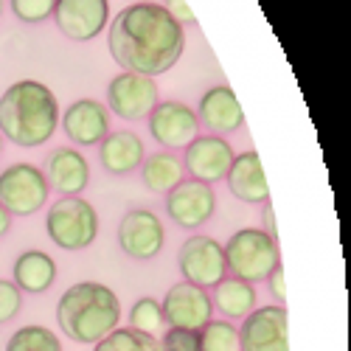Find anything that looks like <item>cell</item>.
<instances>
[{
  "instance_id": "cell-1",
  "label": "cell",
  "mask_w": 351,
  "mask_h": 351,
  "mask_svg": "<svg viewBox=\"0 0 351 351\" xmlns=\"http://www.w3.org/2000/svg\"><path fill=\"white\" fill-rule=\"evenodd\" d=\"M110 56L124 71L160 76L178 65L186 48V32L160 3H132L115 14L107 34Z\"/></svg>"
},
{
  "instance_id": "cell-2",
  "label": "cell",
  "mask_w": 351,
  "mask_h": 351,
  "mask_svg": "<svg viewBox=\"0 0 351 351\" xmlns=\"http://www.w3.org/2000/svg\"><path fill=\"white\" fill-rule=\"evenodd\" d=\"M60 124V104L48 84L20 79L0 96V135L23 149H34L53 138Z\"/></svg>"
},
{
  "instance_id": "cell-3",
  "label": "cell",
  "mask_w": 351,
  "mask_h": 351,
  "mask_svg": "<svg viewBox=\"0 0 351 351\" xmlns=\"http://www.w3.org/2000/svg\"><path fill=\"white\" fill-rule=\"evenodd\" d=\"M56 320L62 335L73 343L96 346L112 329H119L121 304L110 287L99 281H82L62 292L56 304Z\"/></svg>"
},
{
  "instance_id": "cell-4",
  "label": "cell",
  "mask_w": 351,
  "mask_h": 351,
  "mask_svg": "<svg viewBox=\"0 0 351 351\" xmlns=\"http://www.w3.org/2000/svg\"><path fill=\"white\" fill-rule=\"evenodd\" d=\"M225 265L233 273V278H242L247 284H258L270 276V270L281 261L278 242L270 239L261 228H242L228 239Z\"/></svg>"
},
{
  "instance_id": "cell-5",
  "label": "cell",
  "mask_w": 351,
  "mask_h": 351,
  "mask_svg": "<svg viewBox=\"0 0 351 351\" xmlns=\"http://www.w3.org/2000/svg\"><path fill=\"white\" fill-rule=\"evenodd\" d=\"M45 230L56 247L84 250L99 237V214L82 197H62L45 217Z\"/></svg>"
},
{
  "instance_id": "cell-6",
  "label": "cell",
  "mask_w": 351,
  "mask_h": 351,
  "mask_svg": "<svg viewBox=\"0 0 351 351\" xmlns=\"http://www.w3.org/2000/svg\"><path fill=\"white\" fill-rule=\"evenodd\" d=\"M48 180L34 163H12L0 171V206L12 217H32L48 202Z\"/></svg>"
},
{
  "instance_id": "cell-7",
  "label": "cell",
  "mask_w": 351,
  "mask_h": 351,
  "mask_svg": "<svg viewBox=\"0 0 351 351\" xmlns=\"http://www.w3.org/2000/svg\"><path fill=\"white\" fill-rule=\"evenodd\" d=\"M158 101H160L158 82L152 76H143V73L124 71V73L115 76L110 82V87H107V104L124 121L146 119V115L155 110Z\"/></svg>"
},
{
  "instance_id": "cell-8",
  "label": "cell",
  "mask_w": 351,
  "mask_h": 351,
  "mask_svg": "<svg viewBox=\"0 0 351 351\" xmlns=\"http://www.w3.org/2000/svg\"><path fill=\"white\" fill-rule=\"evenodd\" d=\"M163 320L169 329H194L199 332L202 326L214 320V304L211 292L197 284H174L166 289V298L160 301Z\"/></svg>"
},
{
  "instance_id": "cell-9",
  "label": "cell",
  "mask_w": 351,
  "mask_h": 351,
  "mask_svg": "<svg viewBox=\"0 0 351 351\" xmlns=\"http://www.w3.org/2000/svg\"><path fill=\"white\" fill-rule=\"evenodd\" d=\"M239 332V351H289V317L281 304L256 306Z\"/></svg>"
},
{
  "instance_id": "cell-10",
  "label": "cell",
  "mask_w": 351,
  "mask_h": 351,
  "mask_svg": "<svg viewBox=\"0 0 351 351\" xmlns=\"http://www.w3.org/2000/svg\"><path fill=\"white\" fill-rule=\"evenodd\" d=\"M178 267L183 273V281L197 284L202 289L217 287L225 278V273H228L225 250L211 237H191V239H186L180 245V253H178Z\"/></svg>"
},
{
  "instance_id": "cell-11",
  "label": "cell",
  "mask_w": 351,
  "mask_h": 351,
  "mask_svg": "<svg viewBox=\"0 0 351 351\" xmlns=\"http://www.w3.org/2000/svg\"><path fill=\"white\" fill-rule=\"evenodd\" d=\"M217 208V194L208 183L199 180H180L169 194H166V214L171 217L174 225H180L186 230L206 225L214 217Z\"/></svg>"
},
{
  "instance_id": "cell-12",
  "label": "cell",
  "mask_w": 351,
  "mask_h": 351,
  "mask_svg": "<svg viewBox=\"0 0 351 351\" xmlns=\"http://www.w3.org/2000/svg\"><path fill=\"white\" fill-rule=\"evenodd\" d=\"M149 132L166 152L186 149L199 135L197 112L180 101H158L155 110L149 112Z\"/></svg>"
},
{
  "instance_id": "cell-13",
  "label": "cell",
  "mask_w": 351,
  "mask_h": 351,
  "mask_svg": "<svg viewBox=\"0 0 351 351\" xmlns=\"http://www.w3.org/2000/svg\"><path fill=\"white\" fill-rule=\"evenodd\" d=\"M166 242L160 219L149 208H132L119 225V245L135 261H152Z\"/></svg>"
},
{
  "instance_id": "cell-14",
  "label": "cell",
  "mask_w": 351,
  "mask_h": 351,
  "mask_svg": "<svg viewBox=\"0 0 351 351\" xmlns=\"http://www.w3.org/2000/svg\"><path fill=\"white\" fill-rule=\"evenodd\" d=\"M110 17L107 0H56L53 20L60 32L73 43H87L104 32Z\"/></svg>"
},
{
  "instance_id": "cell-15",
  "label": "cell",
  "mask_w": 351,
  "mask_h": 351,
  "mask_svg": "<svg viewBox=\"0 0 351 351\" xmlns=\"http://www.w3.org/2000/svg\"><path fill=\"white\" fill-rule=\"evenodd\" d=\"M230 163H233V149L219 135H197L186 146L183 169H189V174L199 183L214 186V183L225 180Z\"/></svg>"
},
{
  "instance_id": "cell-16",
  "label": "cell",
  "mask_w": 351,
  "mask_h": 351,
  "mask_svg": "<svg viewBox=\"0 0 351 351\" xmlns=\"http://www.w3.org/2000/svg\"><path fill=\"white\" fill-rule=\"evenodd\" d=\"M197 121L199 127H208L211 135H230L245 124V112L237 99V93L228 84H217L211 90L202 93L199 110H197Z\"/></svg>"
},
{
  "instance_id": "cell-17",
  "label": "cell",
  "mask_w": 351,
  "mask_h": 351,
  "mask_svg": "<svg viewBox=\"0 0 351 351\" xmlns=\"http://www.w3.org/2000/svg\"><path fill=\"white\" fill-rule=\"evenodd\" d=\"M65 135L76 146H96L110 135V115L107 107L96 99H79L65 110L62 119Z\"/></svg>"
},
{
  "instance_id": "cell-18",
  "label": "cell",
  "mask_w": 351,
  "mask_h": 351,
  "mask_svg": "<svg viewBox=\"0 0 351 351\" xmlns=\"http://www.w3.org/2000/svg\"><path fill=\"white\" fill-rule=\"evenodd\" d=\"M225 180H228L230 194L247 202V206H265V202H270V186L265 178V169H261V158L253 149L233 155V163L225 174Z\"/></svg>"
},
{
  "instance_id": "cell-19",
  "label": "cell",
  "mask_w": 351,
  "mask_h": 351,
  "mask_svg": "<svg viewBox=\"0 0 351 351\" xmlns=\"http://www.w3.org/2000/svg\"><path fill=\"white\" fill-rule=\"evenodd\" d=\"M43 174H45L48 186H53V191H60L65 197H79L87 189V180H90V166H87V160L79 149L62 146V149H53L48 155Z\"/></svg>"
},
{
  "instance_id": "cell-20",
  "label": "cell",
  "mask_w": 351,
  "mask_h": 351,
  "mask_svg": "<svg viewBox=\"0 0 351 351\" xmlns=\"http://www.w3.org/2000/svg\"><path fill=\"white\" fill-rule=\"evenodd\" d=\"M143 149L146 146L135 132H130V130L110 132L99 143V160H101L104 171H110V174H130V171L141 169V163L146 158Z\"/></svg>"
},
{
  "instance_id": "cell-21",
  "label": "cell",
  "mask_w": 351,
  "mask_h": 351,
  "mask_svg": "<svg viewBox=\"0 0 351 351\" xmlns=\"http://www.w3.org/2000/svg\"><path fill=\"white\" fill-rule=\"evenodd\" d=\"M56 281V261L45 250H25L14 261V284L20 292L40 295Z\"/></svg>"
},
{
  "instance_id": "cell-22",
  "label": "cell",
  "mask_w": 351,
  "mask_h": 351,
  "mask_svg": "<svg viewBox=\"0 0 351 351\" xmlns=\"http://www.w3.org/2000/svg\"><path fill=\"white\" fill-rule=\"evenodd\" d=\"M214 309H219L225 317L230 320H239L247 317L256 309V287L242 281V278H222L214 287V295H211Z\"/></svg>"
},
{
  "instance_id": "cell-23",
  "label": "cell",
  "mask_w": 351,
  "mask_h": 351,
  "mask_svg": "<svg viewBox=\"0 0 351 351\" xmlns=\"http://www.w3.org/2000/svg\"><path fill=\"white\" fill-rule=\"evenodd\" d=\"M183 174H186L183 160L174 152H155L149 158H143V163H141L143 186L152 194H169L183 180Z\"/></svg>"
},
{
  "instance_id": "cell-24",
  "label": "cell",
  "mask_w": 351,
  "mask_h": 351,
  "mask_svg": "<svg viewBox=\"0 0 351 351\" xmlns=\"http://www.w3.org/2000/svg\"><path fill=\"white\" fill-rule=\"evenodd\" d=\"M130 329L141 332V335H149V337H160L166 332V320H163V309L160 301L155 298H138L130 309Z\"/></svg>"
},
{
  "instance_id": "cell-25",
  "label": "cell",
  "mask_w": 351,
  "mask_h": 351,
  "mask_svg": "<svg viewBox=\"0 0 351 351\" xmlns=\"http://www.w3.org/2000/svg\"><path fill=\"white\" fill-rule=\"evenodd\" d=\"M6 351H62V343L45 326H23L9 337Z\"/></svg>"
},
{
  "instance_id": "cell-26",
  "label": "cell",
  "mask_w": 351,
  "mask_h": 351,
  "mask_svg": "<svg viewBox=\"0 0 351 351\" xmlns=\"http://www.w3.org/2000/svg\"><path fill=\"white\" fill-rule=\"evenodd\" d=\"M96 351H160V343L135 329H112L96 343Z\"/></svg>"
},
{
  "instance_id": "cell-27",
  "label": "cell",
  "mask_w": 351,
  "mask_h": 351,
  "mask_svg": "<svg viewBox=\"0 0 351 351\" xmlns=\"http://www.w3.org/2000/svg\"><path fill=\"white\" fill-rule=\"evenodd\" d=\"M202 351H239V332L228 320H208L199 329Z\"/></svg>"
},
{
  "instance_id": "cell-28",
  "label": "cell",
  "mask_w": 351,
  "mask_h": 351,
  "mask_svg": "<svg viewBox=\"0 0 351 351\" xmlns=\"http://www.w3.org/2000/svg\"><path fill=\"white\" fill-rule=\"evenodd\" d=\"M56 0H12V12L23 23H43L53 14Z\"/></svg>"
},
{
  "instance_id": "cell-29",
  "label": "cell",
  "mask_w": 351,
  "mask_h": 351,
  "mask_svg": "<svg viewBox=\"0 0 351 351\" xmlns=\"http://www.w3.org/2000/svg\"><path fill=\"white\" fill-rule=\"evenodd\" d=\"M158 343H160V351H202L199 332L194 329H169Z\"/></svg>"
},
{
  "instance_id": "cell-30",
  "label": "cell",
  "mask_w": 351,
  "mask_h": 351,
  "mask_svg": "<svg viewBox=\"0 0 351 351\" xmlns=\"http://www.w3.org/2000/svg\"><path fill=\"white\" fill-rule=\"evenodd\" d=\"M23 309V292L17 289L14 281H0V326H6L9 320H14Z\"/></svg>"
},
{
  "instance_id": "cell-31",
  "label": "cell",
  "mask_w": 351,
  "mask_h": 351,
  "mask_svg": "<svg viewBox=\"0 0 351 351\" xmlns=\"http://www.w3.org/2000/svg\"><path fill=\"white\" fill-rule=\"evenodd\" d=\"M166 12L178 20L180 25H194L197 23V17H194V12L189 9V3L186 0H166Z\"/></svg>"
},
{
  "instance_id": "cell-32",
  "label": "cell",
  "mask_w": 351,
  "mask_h": 351,
  "mask_svg": "<svg viewBox=\"0 0 351 351\" xmlns=\"http://www.w3.org/2000/svg\"><path fill=\"white\" fill-rule=\"evenodd\" d=\"M267 284H270V292H273V298L284 306V301H287V287H284V267H281V261L270 270V276L265 278Z\"/></svg>"
},
{
  "instance_id": "cell-33",
  "label": "cell",
  "mask_w": 351,
  "mask_h": 351,
  "mask_svg": "<svg viewBox=\"0 0 351 351\" xmlns=\"http://www.w3.org/2000/svg\"><path fill=\"white\" fill-rule=\"evenodd\" d=\"M261 222H265V233H267V237L278 242V228H276V214H273V206H270V202H265V214H261Z\"/></svg>"
},
{
  "instance_id": "cell-34",
  "label": "cell",
  "mask_w": 351,
  "mask_h": 351,
  "mask_svg": "<svg viewBox=\"0 0 351 351\" xmlns=\"http://www.w3.org/2000/svg\"><path fill=\"white\" fill-rule=\"evenodd\" d=\"M9 228H12V214H9L3 206H0V239H3L6 233H9Z\"/></svg>"
},
{
  "instance_id": "cell-35",
  "label": "cell",
  "mask_w": 351,
  "mask_h": 351,
  "mask_svg": "<svg viewBox=\"0 0 351 351\" xmlns=\"http://www.w3.org/2000/svg\"><path fill=\"white\" fill-rule=\"evenodd\" d=\"M3 143H6V138H3V135H0V155H3Z\"/></svg>"
},
{
  "instance_id": "cell-36",
  "label": "cell",
  "mask_w": 351,
  "mask_h": 351,
  "mask_svg": "<svg viewBox=\"0 0 351 351\" xmlns=\"http://www.w3.org/2000/svg\"><path fill=\"white\" fill-rule=\"evenodd\" d=\"M0 12H3V0H0Z\"/></svg>"
},
{
  "instance_id": "cell-37",
  "label": "cell",
  "mask_w": 351,
  "mask_h": 351,
  "mask_svg": "<svg viewBox=\"0 0 351 351\" xmlns=\"http://www.w3.org/2000/svg\"><path fill=\"white\" fill-rule=\"evenodd\" d=\"M138 3H146V0H138Z\"/></svg>"
}]
</instances>
